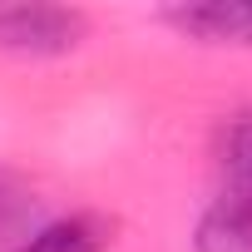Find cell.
I'll use <instances>...</instances> for the list:
<instances>
[{
    "instance_id": "3957f363",
    "label": "cell",
    "mask_w": 252,
    "mask_h": 252,
    "mask_svg": "<svg viewBox=\"0 0 252 252\" xmlns=\"http://www.w3.org/2000/svg\"><path fill=\"white\" fill-rule=\"evenodd\" d=\"M218 178H222V203L252 208V109L232 114L218 129Z\"/></svg>"
},
{
    "instance_id": "277c9868",
    "label": "cell",
    "mask_w": 252,
    "mask_h": 252,
    "mask_svg": "<svg viewBox=\"0 0 252 252\" xmlns=\"http://www.w3.org/2000/svg\"><path fill=\"white\" fill-rule=\"evenodd\" d=\"M109 242H114V222L104 213H64L45 222L35 237H25L15 252H109Z\"/></svg>"
},
{
    "instance_id": "7a4b0ae2",
    "label": "cell",
    "mask_w": 252,
    "mask_h": 252,
    "mask_svg": "<svg viewBox=\"0 0 252 252\" xmlns=\"http://www.w3.org/2000/svg\"><path fill=\"white\" fill-rule=\"evenodd\" d=\"M163 20L178 35L203 45H252V0H213V5H173Z\"/></svg>"
},
{
    "instance_id": "5b68a950",
    "label": "cell",
    "mask_w": 252,
    "mask_h": 252,
    "mask_svg": "<svg viewBox=\"0 0 252 252\" xmlns=\"http://www.w3.org/2000/svg\"><path fill=\"white\" fill-rule=\"evenodd\" d=\"M193 252H252V208H232L218 198L198 222Z\"/></svg>"
},
{
    "instance_id": "6da1fadb",
    "label": "cell",
    "mask_w": 252,
    "mask_h": 252,
    "mask_svg": "<svg viewBox=\"0 0 252 252\" xmlns=\"http://www.w3.org/2000/svg\"><path fill=\"white\" fill-rule=\"evenodd\" d=\"M84 40V15L64 5H0V45L15 55H64Z\"/></svg>"
}]
</instances>
